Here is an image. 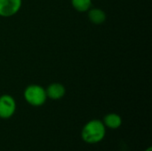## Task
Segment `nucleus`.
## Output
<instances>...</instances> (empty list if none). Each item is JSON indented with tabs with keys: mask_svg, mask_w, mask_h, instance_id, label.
<instances>
[{
	"mask_svg": "<svg viewBox=\"0 0 152 151\" xmlns=\"http://www.w3.org/2000/svg\"><path fill=\"white\" fill-rule=\"evenodd\" d=\"M106 135V127L102 120L92 119L81 130L82 140L88 144H96L103 141Z\"/></svg>",
	"mask_w": 152,
	"mask_h": 151,
	"instance_id": "nucleus-1",
	"label": "nucleus"
},
{
	"mask_svg": "<svg viewBox=\"0 0 152 151\" xmlns=\"http://www.w3.org/2000/svg\"><path fill=\"white\" fill-rule=\"evenodd\" d=\"M23 96L25 101L33 107L43 106L47 100L45 89L43 86L35 84L29 85L25 88Z\"/></svg>",
	"mask_w": 152,
	"mask_h": 151,
	"instance_id": "nucleus-2",
	"label": "nucleus"
},
{
	"mask_svg": "<svg viewBox=\"0 0 152 151\" xmlns=\"http://www.w3.org/2000/svg\"><path fill=\"white\" fill-rule=\"evenodd\" d=\"M16 111V101L12 96L3 94L0 96V118H11Z\"/></svg>",
	"mask_w": 152,
	"mask_h": 151,
	"instance_id": "nucleus-3",
	"label": "nucleus"
},
{
	"mask_svg": "<svg viewBox=\"0 0 152 151\" xmlns=\"http://www.w3.org/2000/svg\"><path fill=\"white\" fill-rule=\"evenodd\" d=\"M22 0H0V16L12 17L20 10Z\"/></svg>",
	"mask_w": 152,
	"mask_h": 151,
	"instance_id": "nucleus-4",
	"label": "nucleus"
},
{
	"mask_svg": "<svg viewBox=\"0 0 152 151\" xmlns=\"http://www.w3.org/2000/svg\"><path fill=\"white\" fill-rule=\"evenodd\" d=\"M45 92H46L47 98L53 100V101H57L64 97L66 93V89L62 84L52 83L47 86V88L45 89Z\"/></svg>",
	"mask_w": 152,
	"mask_h": 151,
	"instance_id": "nucleus-5",
	"label": "nucleus"
},
{
	"mask_svg": "<svg viewBox=\"0 0 152 151\" xmlns=\"http://www.w3.org/2000/svg\"><path fill=\"white\" fill-rule=\"evenodd\" d=\"M102 123L106 128L116 130L122 125V118L117 113H109L103 117Z\"/></svg>",
	"mask_w": 152,
	"mask_h": 151,
	"instance_id": "nucleus-6",
	"label": "nucleus"
},
{
	"mask_svg": "<svg viewBox=\"0 0 152 151\" xmlns=\"http://www.w3.org/2000/svg\"><path fill=\"white\" fill-rule=\"evenodd\" d=\"M88 18L90 21L95 25H100L105 22L107 15L105 12L100 8H90L88 11Z\"/></svg>",
	"mask_w": 152,
	"mask_h": 151,
	"instance_id": "nucleus-7",
	"label": "nucleus"
},
{
	"mask_svg": "<svg viewBox=\"0 0 152 151\" xmlns=\"http://www.w3.org/2000/svg\"><path fill=\"white\" fill-rule=\"evenodd\" d=\"M71 4L76 11L85 12L92 7V0H71Z\"/></svg>",
	"mask_w": 152,
	"mask_h": 151,
	"instance_id": "nucleus-8",
	"label": "nucleus"
},
{
	"mask_svg": "<svg viewBox=\"0 0 152 151\" xmlns=\"http://www.w3.org/2000/svg\"><path fill=\"white\" fill-rule=\"evenodd\" d=\"M144 151H152V148L151 147H148Z\"/></svg>",
	"mask_w": 152,
	"mask_h": 151,
	"instance_id": "nucleus-9",
	"label": "nucleus"
}]
</instances>
